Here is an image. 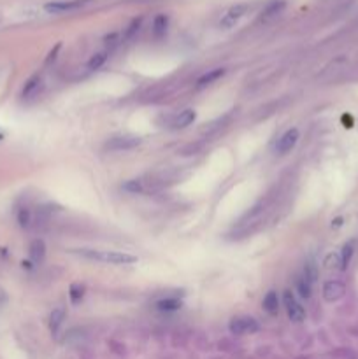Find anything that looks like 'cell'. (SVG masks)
<instances>
[{"mask_svg": "<svg viewBox=\"0 0 358 359\" xmlns=\"http://www.w3.org/2000/svg\"><path fill=\"white\" fill-rule=\"evenodd\" d=\"M83 295H85V288L81 284H72L70 286V301L72 303H79Z\"/></svg>", "mask_w": 358, "mask_h": 359, "instance_id": "21", "label": "cell"}, {"mask_svg": "<svg viewBox=\"0 0 358 359\" xmlns=\"http://www.w3.org/2000/svg\"><path fill=\"white\" fill-rule=\"evenodd\" d=\"M304 277L307 278L309 282H313L314 284V281H316V277H318V270H316V265L314 263H307L306 266H304Z\"/></svg>", "mask_w": 358, "mask_h": 359, "instance_id": "23", "label": "cell"}, {"mask_svg": "<svg viewBox=\"0 0 358 359\" xmlns=\"http://www.w3.org/2000/svg\"><path fill=\"white\" fill-rule=\"evenodd\" d=\"M76 253L93 261L109 263V265H132L137 261L135 256L121 253V251H95V249H76Z\"/></svg>", "mask_w": 358, "mask_h": 359, "instance_id": "1", "label": "cell"}, {"mask_svg": "<svg viewBox=\"0 0 358 359\" xmlns=\"http://www.w3.org/2000/svg\"><path fill=\"white\" fill-rule=\"evenodd\" d=\"M30 256L35 263H41L46 256V244L41 238H35L30 244Z\"/></svg>", "mask_w": 358, "mask_h": 359, "instance_id": "15", "label": "cell"}, {"mask_svg": "<svg viewBox=\"0 0 358 359\" xmlns=\"http://www.w3.org/2000/svg\"><path fill=\"white\" fill-rule=\"evenodd\" d=\"M297 142H299V130L297 128L288 130V132H284L283 135L277 139L276 152L277 154H287V152H290L292 149L297 146Z\"/></svg>", "mask_w": 358, "mask_h": 359, "instance_id": "7", "label": "cell"}, {"mask_svg": "<svg viewBox=\"0 0 358 359\" xmlns=\"http://www.w3.org/2000/svg\"><path fill=\"white\" fill-rule=\"evenodd\" d=\"M140 23H142V20H140V18H137V20H134V21H132L130 28H128V30H127V39H130V37H132V35H134V33L137 32V30H139Z\"/></svg>", "mask_w": 358, "mask_h": 359, "instance_id": "26", "label": "cell"}, {"mask_svg": "<svg viewBox=\"0 0 358 359\" xmlns=\"http://www.w3.org/2000/svg\"><path fill=\"white\" fill-rule=\"evenodd\" d=\"M197 112L193 109H186L183 112H179V116L174 119V128H186L195 121Z\"/></svg>", "mask_w": 358, "mask_h": 359, "instance_id": "11", "label": "cell"}, {"mask_svg": "<svg viewBox=\"0 0 358 359\" xmlns=\"http://www.w3.org/2000/svg\"><path fill=\"white\" fill-rule=\"evenodd\" d=\"M18 221H20V224L21 226H28L30 224V212L26 211V209H21L20 211V216H18Z\"/></svg>", "mask_w": 358, "mask_h": 359, "instance_id": "24", "label": "cell"}, {"mask_svg": "<svg viewBox=\"0 0 358 359\" xmlns=\"http://www.w3.org/2000/svg\"><path fill=\"white\" fill-rule=\"evenodd\" d=\"M167 26H169V18L165 16V14H158L157 18H155L153 21V33L155 37H163L167 33Z\"/></svg>", "mask_w": 358, "mask_h": 359, "instance_id": "16", "label": "cell"}, {"mask_svg": "<svg viewBox=\"0 0 358 359\" xmlns=\"http://www.w3.org/2000/svg\"><path fill=\"white\" fill-rule=\"evenodd\" d=\"M246 11H247L246 4H235V6L228 7L222 16V20H220V26H223V28H232V26H235L239 23V20L246 14Z\"/></svg>", "mask_w": 358, "mask_h": 359, "instance_id": "5", "label": "cell"}, {"mask_svg": "<svg viewBox=\"0 0 358 359\" xmlns=\"http://www.w3.org/2000/svg\"><path fill=\"white\" fill-rule=\"evenodd\" d=\"M283 305L288 317H290L293 323H302V321L306 319V310H304L302 305L297 301V298L292 291L283 293Z\"/></svg>", "mask_w": 358, "mask_h": 359, "instance_id": "3", "label": "cell"}, {"mask_svg": "<svg viewBox=\"0 0 358 359\" xmlns=\"http://www.w3.org/2000/svg\"><path fill=\"white\" fill-rule=\"evenodd\" d=\"M260 330V324H258L257 319L253 317H235V319L230 321V331L234 335H249V333H257Z\"/></svg>", "mask_w": 358, "mask_h": 359, "instance_id": "4", "label": "cell"}, {"mask_svg": "<svg viewBox=\"0 0 358 359\" xmlns=\"http://www.w3.org/2000/svg\"><path fill=\"white\" fill-rule=\"evenodd\" d=\"M140 142H142V139H140V137L121 135V137H114V139L109 140V142L105 144V147H108L109 151H127V149L137 147Z\"/></svg>", "mask_w": 358, "mask_h": 359, "instance_id": "6", "label": "cell"}, {"mask_svg": "<svg viewBox=\"0 0 358 359\" xmlns=\"http://www.w3.org/2000/svg\"><path fill=\"white\" fill-rule=\"evenodd\" d=\"M223 75H225V68H214V70H209L207 74H204L199 81H197V88H205V86L212 85V83H216L220 77H223Z\"/></svg>", "mask_w": 358, "mask_h": 359, "instance_id": "12", "label": "cell"}, {"mask_svg": "<svg viewBox=\"0 0 358 359\" xmlns=\"http://www.w3.org/2000/svg\"><path fill=\"white\" fill-rule=\"evenodd\" d=\"M108 60V51H100V53H97V55H93L90 58V62H88V68L90 70H95V68H100L102 65H104V62Z\"/></svg>", "mask_w": 358, "mask_h": 359, "instance_id": "20", "label": "cell"}, {"mask_svg": "<svg viewBox=\"0 0 358 359\" xmlns=\"http://www.w3.org/2000/svg\"><path fill=\"white\" fill-rule=\"evenodd\" d=\"M123 189L128 191V193H140V191H142V182H140L139 179H132V181L125 182Z\"/></svg>", "mask_w": 358, "mask_h": 359, "instance_id": "22", "label": "cell"}, {"mask_svg": "<svg viewBox=\"0 0 358 359\" xmlns=\"http://www.w3.org/2000/svg\"><path fill=\"white\" fill-rule=\"evenodd\" d=\"M297 291H299L300 298L307 300V298H311V293H313V282H309L304 275H300L299 281H297Z\"/></svg>", "mask_w": 358, "mask_h": 359, "instance_id": "18", "label": "cell"}, {"mask_svg": "<svg viewBox=\"0 0 358 359\" xmlns=\"http://www.w3.org/2000/svg\"><path fill=\"white\" fill-rule=\"evenodd\" d=\"M353 253H355V242H348L344 247H342V251H341V268L342 270H346L348 268V265H349V261H351V258H353Z\"/></svg>", "mask_w": 358, "mask_h": 359, "instance_id": "19", "label": "cell"}, {"mask_svg": "<svg viewBox=\"0 0 358 359\" xmlns=\"http://www.w3.org/2000/svg\"><path fill=\"white\" fill-rule=\"evenodd\" d=\"M63 319H65V308L58 307V308H55V310L51 312V315H49V328H51L53 333H58Z\"/></svg>", "mask_w": 358, "mask_h": 359, "instance_id": "14", "label": "cell"}, {"mask_svg": "<svg viewBox=\"0 0 358 359\" xmlns=\"http://www.w3.org/2000/svg\"><path fill=\"white\" fill-rule=\"evenodd\" d=\"M346 288L342 282L339 281H329L325 284V288H323V296H325L327 301H337L339 298H342L344 295Z\"/></svg>", "mask_w": 358, "mask_h": 359, "instance_id": "8", "label": "cell"}, {"mask_svg": "<svg viewBox=\"0 0 358 359\" xmlns=\"http://www.w3.org/2000/svg\"><path fill=\"white\" fill-rule=\"evenodd\" d=\"M325 265H327V268H337V265H341V258H337V256L330 254L329 258H327Z\"/></svg>", "mask_w": 358, "mask_h": 359, "instance_id": "25", "label": "cell"}, {"mask_svg": "<svg viewBox=\"0 0 358 359\" xmlns=\"http://www.w3.org/2000/svg\"><path fill=\"white\" fill-rule=\"evenodd\" d=\"M41 88H43V79H41V75H33V77H30L28 81H26L25 88H23V97L25 98L33 97V95L39 93Z\"/></svg>", "mask_w": 358, "mask_h": 359, "instance_id": "10", "label": "cell"}, {"mask_svg": "<svg viewBox=\"0 0 358 359\" xmlns=\"http://www.w3.org/2000/svg\"><path fill=\"white\" fill-rule=\"evenodd\" d=\"M181 301L177 300V298H163V300H160L157 303L158 310L162 312H176L181 308Z\"/></svg>", "mask_w": 358, "mask_h": 359, "instance_id": "17", "label": "cell"}, {"mask_svg": "<svg viewBox=\"0 0 358 359\" xmlns=\"http://www.w3.org/2000/svg\"><path fill=\"white\" fill-rule=\"evenodd\" d=\"M287 7V2L284 0H272V2H269L267 6H265V9L262 11V16L260 20L262 21H269L272 20V18H276L277 14L281 13V11Z\"/></svg>", "mask_w": 358, "mask_h": 359, "instance_id": "9", "label": "cell"}, {"mask_svg": "<svg viewBox=\"0 0 358 359\" xmlns=\"http://www.w3.org/2000/svg\"><path fill=\"white\" fill-rule=\"evenodd\" d=\"M95 0H58V2H48L44 6V11L49 14H63L85 9V7H88Z\"/></svg>", "mask_w": 358, "mask_h": 359, "instance_id": "2", "label": "cell"}, {"mask_svg": "<svg viewBox=\"0 0 358 359\" xmlns=\"http://www.w3.org/2000/svg\"><path fill=\"white\" fill-rule=\"evenodd\" d=\"M264 308L270 315H276L279 312V298L276 291H269L264 298Z\"/></svg>", "mask_w": 358, "mask_h": 359, "instance_id": "13", "label": "cell"}]
</instances>
